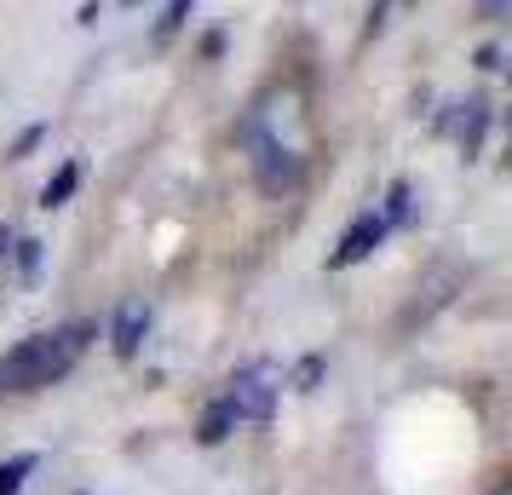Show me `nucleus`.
<instances>
[{"label": "nucleus", "mask_w": 512, "mask_h": 495, "mask_svg": "<svg viewBox=\"0 0 512 495\" xmlns=\"http://www.w3.org/2000/svg\"><path fill=\"white\" fill-rule=\"evenodd\" d=\"M93 323H58V329H41L18 340L12 352L0 357V392H41L52 380H64L87 357L93 346Z\"/></svg>", "instance_id": "1"}, {"label": "nucleus", "mask_w": 512, "mask_h": 495, "mask_svg": "<svg viewBox=\"0 0 512 495\" xmlns=\"http://www.w3.org/2000/svg\"><path fill=\"white\" fill-rule=\"evenodd\" d=\"M242 139H248V162H254V179H259L265 196H288V190L300 185L305 162H300V150L282 139V133H271V127L254 116L248 127H242Z\"/></svg>", "instance_id": "2"}, {"label": "nucleus", "mask_w": 512, "mask_h": 495, "mask_svg": "<svg viewBox=\"0 0 512 495\" xmlns=\"http://www.w3.org/2000/svg\"><path fill=\"white\" fill-rule=\"evenodd\" d=\"M277 398H282V369L271 363V357H254L248 369H236V375L225 380V392H219V403L236 415V426L271 421Z\"/></svg>", "instance_id": "3"}, {"label": "nucleus", "mask_w": 512, "mask_h": 495, "mask_svg": "<svg viewBox=\"0 0 512 495\" xmlns=\"http://www.w3.org/2000/svg\"><path fill=\"white\" fill-rule=\"evenodd\" d=\"M380 242H386V219H380L374 208H363V213H357V219L346 225V236H340V248L328 254V271H346V265H363V260L374 254V248H380Z\"/></svg>", "instance_id": "4"}, {"label": "nucleus", "mask_w": 512, "mask_h": 495, "mask_svg": "<svg viewBox=\"0 0 512 495\" xmlns=\"http://www.w3.org/2000/svg\"><path fill=\"white\" fill-rule=\"evenodd\" d=\"M455 116H443V133L461 139V156H478L484 150V133H489V104L484 98H466V104H449Z\"/></svg>", "instance_id": "5"}, {"label": "nucleus", "mask_w": 512, "mask_h": 495, "mask_svg": "<svg viewBox=\"0 0 512 495\" xmlns=\"http://www.w3.org/2000/svg\"><path fill=\"white\" fill-rule=\"evenodd\" d=\"M144 334H150V306L144 300H121L116 317H110V346H116V357H139Z\"/></svg>", "instance_id": "6"}, {"label": "nucleus", "mask_w": 512, "mask_h": 495, "mask_svg": "<svg viewBox=\"0 0 512 495\" xmlns=\"http://www.w3.org/2000/svg\"><path fill=\"white\" fill-rule=\"evenodd\" d=\"M231 432H236V415H231V409H225L219 398H213L208 409H202V421H196V444H208V449H213V444H225Z\"/></svg>", "instance_id": "7"}, {"label": "nucleus", "mask_w": 512, "mask_h": 495, "mask_svg": "<svg viewBox=\"0 0 512 495\" xmlns=\"http://www.w3.org/2000/svg\"><path fill=\"white\" fill-rule=\"evenodd\" d=\"M380 219H386V231H392V225H409V219H415V190L403 185V179H397V185H386V202H380Z\"/></svg>", "instance_id": "8"}, {"label": "nucleus", "mask_w": 512, "mask_h": 495, "mask_svg": "<svg viewBox=\"0 0 512 495\" xmlns=\"http://www.w3.org/2000/svg\"><path fill=\"white\" fill-rule=\"evenodd\" d=\"M75 185H81V162H64L47 179V190H41V208H64V202L75 196Z\"/></svg>", "instance_id": "9"}, {"label": "nucleus", "mask_w": 512, "mask_h": 495, "mask_svg": "<svg viewBox=\"0 0 512 495\" xmlns=\"http://www.w3.org/2000/svg\"><path fill=\"white\" fill-rule=\"evenodd\" d=\"M35 467H41V455H29V449L24 455H6V461H0V495H18Z\"/></svg>", "instance_id": "10"}, {"label": "nucleus", "mask_w": 512, "mask_h": 495, "mask_svg": "<svg viewBox=\"0 0 512 495\" xmlns=\"http://www.w3.org/2000/svg\"><path fill=\"white\" fill-rule=\"evenodd\" d=\"M6 260H18V283H35V271H41V242H35V236H18Z\"/></svg>", "instance_id": "11"}, {"label": "nucleus", "mask_w": 512, "mask_h": 495, "mask_svg": "<svg viewBox=\"0 0 512 495\" xmlns=\"http://www.w3.org/2000/svg\"><path fill=\"white\" fill-rule=\"evenodd\" d=\"M190 6H196V0H167V6H162V18H156V41H167L173 29H185Z\"/></svg>", "instance_id": "12"}, {"label": "nucleus", "mask_w": 512, "mask_h": 495, "mask_svg": "<svg viewBox=\"0 0 512 495\" xmlns=\"http://www.w3.org/2000/svg\"><path fill=\"white\" fill-rule=\"evenodd\" d=\"M317 375H323V357H305L294 369V392H317Z\"/></svg>", "instance_id": "13"}, {"label": "nucleus", "mask_w": 512, "mask_h": 495, "mask_svg": "<svg viewBox=\"0 0 512 495\" xmlns=\"http://www.w3.org/2000/svg\"><path fill=\"white\" fill-rule=\"evenodd\" d=\"M41 133H47V127H29V133H24V139H18V144H12V162H24V156H29V150H35V144H41Z\"/></svg>", "instance_id": "14"}, {"label": "nucleus", "mask_w": 512, "mask_h": 495, "mask_svg": "<svg viewBox=\"0 0 512 495\" xmlns=\"http://www.w3.org/2000/svg\"><path fill=\"white\" fill-rule=\"evenodd\" d=\"M478 12H484L489 24H501L507 18V0H478Z\"/></svg>", "instance_id": "15"}, {"label": "nucleus", "mask_w": 512, "mask_h": 495, "mask_svg": "<svg viewBox=\"0 0 512 495\" xmlns=\"http://www.w3.org/2000/svg\"><path fill=\"white\" fill-rule=\"evenodd\" d=\"M6 254H12V231L0 225V265H6Z\"/></svg>", "instance_id": "16"}, {"label": "nucleus", "mask_w": 512, "mask_h": 495, "mask_svg": "<svg viewBox=\"0 0 512 495\" xmlns=\"http://www.w3.org/2000/svg\"><path fill=\"white\" fill-rule=\"evenodd\" d=\"M121 6H139V0H121Z\"/></svg>", "instance_id": "17"}, {"label": "nucleus", "mask_w": 512, "mask_h": 495, "mask_svg": "<svg viewBox=\"0 0 512 495\" xmlns=\"http://www.w3.org/2000/svg\"><path fill=\"white\" fill-rule=\"evenodd\" d=\"M495 495H512V490H495Z\"/></svg>", "instance_id": "18"}]
</instances>
